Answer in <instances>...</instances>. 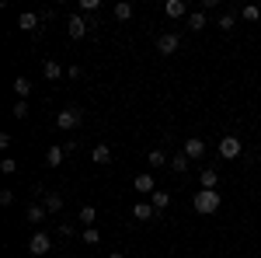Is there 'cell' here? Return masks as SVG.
<instances>
[{
	"label": "cell",
	"mask_w": 261,
	"mask_h": 258,
	"mask_svg": "<svg viewBox=\"0 0 261 258\" xmlns=\"http://www.w3.org/2000/svg\"><path fill=\"white\" fill-rule=\"evenodd\" d=\"M192 202H195V213H216L223 199L216 196V189H202V192L192 199Z\"/></svg>",
	"instance_id": "6da1fadb"
},
{
	"label": "cell",
	"mask_w": 261,
	"mask_h": 258,
	"mask_svg": "<svg viewBox=\"0 0 261 258\" xmlns=\"http://www.w3.org/2000/svg\"><path fill=\"white\" fill-rule=\"evenodd\" d=\"M81 122H84V112L77 108V105H70V108H63L60 115H56V126H60V129H77Z\"/></svg>",
	"instance_id": "7a4b0ae2"
},
{
	"label": "cell",
	"mask_w": 261,
	"mask_h": 258,
	"mask_svg": "<svg viewBox=\"0 0 261 258\" xmlns=\"http://www.w3.org/2000/svg\"><path fill=\"white\" fill-rule=\"evenodd\" d=\"M241 150H244V139H237V136H223L220 139V157L233 160V157H241Z\"/></svg>",
	"instance_id": "3957f363"
},
{
	"label": "cell",
	"mask_w": 261,
	"mask_h": 258,
	"mask_svg": "<svg viewBox=\"0 0 261 258\" xmlns=\"http://www.w3.org/2000/svg\"><path fill=\"white\" fill-rule=\"evenodd\" d=\"M178 45H181V39L174 35V32H164V35H157V53H161V56L178 53Z\"/></svg>",
	"instance_id": "277c9868"
},
{
	"label": "cell",
	"mask_w": 261,
	"mask_h": 258,
	"mask_svg": "<svg viewBox=\"0 0 261 258\" xmlns=\"http://www.w3.org/2000/svg\"><path fill=\"white\" fill-rule=\"evenodd\" d=\"M133 192H140V196H153V192H157V185H153V175H150V171L136 175V178H133Z\"/></svg>",
	"instance_id": "5b68a950"
},
{
	"label": "cell",
	"mask_w": 261,
	"mask_h": 258,
	"mask_svg": "<svg viewBox=\"0 0 261 258\" xmlns=\"http://www.w3.org/2000/svg\"><path fill=\"white\" fill-rule=\"evenodd\" d=\"M28 251H32V255H49V251H53V241H49V234H35V238L28 241Z\"/></svg>",
	"instance_id": "8992f818"
},
{
	"label": "cell",
	"mask_w": 261,
	"mask_h": 258,
	"mask_svg": "<svg viewBox=\"0 0 261 258\" xmlns=\"http://www.w3.org/2000/svg\"><path fill=\"white\" fill-rule=\"evenodd\" d=\"M87 28H91V21H84L81 14H73V18H70V25H66L70 39H84V35H87Z\"/></svg>",
	"instance_id": "52a82bcc"
},
{
	"label": "cell",
	"mask_w": 261,
	"mask_h": 258,
	"mask_svg": "<svg viewBox=\"0 0 261 258\" xmlns=\"http://www.w3.org/2000/svg\"><path fill=\"white\" fill-rule=\"evenodd\" d=\"M185 157L188 160L205 157V139H185Z\"/></svg>",
	"instance_id": "ba28073f"
},
{
	"label": "cell",
	"mask_w": 261,
	"mask_h": 258,
	"mask_svg": "<svg viewBox=\"0 0 261 258\" xmlns=\"http://www.w3.org/2000/svg\"><path fill=\"white\" fill-rule=\"evenodd\" d=\"M153 213H157V209H153L150 202H133V217L140 220V223H146V220H153Z\"/></svg>",
	"instance_id": "9c48e42d"
},
{
	"label": "cell",
	"mask_w": 261,
	"mask_h": 258,
	"mask_svg": "<svg viewBox=\"0 0 261 258\" xmlns=\"http://www.w3.org/2000/svg\"><path fill=\"white\" fill-rule=\"evenodd\" d=\"M164 14H167V18H181V14H188V4H185V0H167V4H164Z\"/></svg>",
	"instance_id": "30bf717a"
},
{
	"label": "cell",
	"mask_w": 261,
	"mask_h": 258,
	"mask_svg": "<svg viewBox=\"0 0 261 258\" xmlns=\"http://www.w3.org/2000/svg\"><path fill=\"white\" fill-rule=\"evenodd\" d=\"M42 206H45V213H60L63 209V196L60 192H49V196H42Z\"/></svg>",
	"instance_id": "8fae6325"
},
{
	"label": "cell",
	"mask_w": 261,
	"mask_h": 258,
	"mask_svg": "<svg viewBox=\"0 0 261 258\" xmlns=\"http://www.w3.org/2000/svg\"><path fill=\"white\" fill-rule=\"evenodd\" d=\"M39 18H42V14H32V11H24V14L18 18V28H21V32H35Z\"/></svg>",
	"instance_id": "7c38bea8"
},
{
	"label": "cell",
	"mask_w": 261,
	"mask_h": 258,
	"mask_svg": "<svg viewBox=\"0 0 261 258\" xmlns=\"http://www.w3.org/2000/svg\"><path fill=\"white\" fill-rule=\"evenodd\" d=\"M63 157H66V150H63V147H49V150H45V164H49V168H60Z\"/></svg>",
	"instance_id": "4fadbf2b"
},
{
	"label": "cell",
	"mask_w": 261,
	"mask_h": 258,
	"mask_svg": "<svg viewBox=\"0 0 261 258\" xmlns=\"http://www.w3.org/2000/svg\"><path fill=\"white\" fill-rule=\"evenodd\" d=\"M42 74H45V80H60L63 77V66L56 60H45V63H42Z\"/></svg>",
	"instance_id": "5bb4252c"
},
{
	"label": "cell",
	"mask_w": 261,
	"mask_h": 258,
	"mask_svg": "<svg viewBox=\"0 0 261 258\" xmlns=\"http://www.w3.org/2000/svg\"><path fill=\"white\" fill-rule=\"evenodd\" d=\"M150 206H153V209H157V213H161V209H167V206H171V196H167V192H164V189H157V192H153V196H150Z\"/></svg>",
	"instance_id": "9a60e30c"
},
{
	"label": "cell",
	"mask_w": 261,
	"mask_h": 258,
	"mask_svg": "<svg viewBox=\"0 0 261 258\" xmlns=\"http://www.w3.org/2000/svg\"><path fill=\"white\" fill-rule=\"evenodd\" d=\"M188 28H192V32H202V28H205V11H192V14H188Z\"/></svg>",
	"instance_id": "2e32d148"
},
{
	"label": "cell",
	"mask_w": 261,
	"mask_h": 258,
	"mask_svg": "<svg viewBox=\"0 0 261 258\" xmlns=\"http://www.w3.org/2000/svg\"><path fill=\"white\" fill-rule=\"evenodd\" d=\"M202 178V189H216V181H220V175H216V168H205L199 175Z\"/></svg>",
	"instance_id": "e0dca14e"
},
{
	"label": "cell",
	"mask_w": 261,
	"mask_h": 258,
	"mask_svg": "<svg viewBox=\"0 0 261 258\" xmlns=\"http://www.w3.org/2000/svg\"><path fill=\"white\" fill-rule=\"evenodd\" d=\"M28 91H32V80H28V77H18V80H14V95H18L21 101L28 98Z\"/></svg>",
	"instance_id": "ac0fdd59"
},
{
	"label": "cell",
	"mask_w": 261,
	"mask_h": 258,
	"mask_svg": "<svg viewBox=\"0 0 261 258\" xmlns=\"http://www.w3.org/2000/svg\"><path fill=\"white\" fill-rule=\"evenodd\" d=\"M91 157H94V164H112V150L101 143V147H94V154H91Z\"/></svg>",
	"instance_id": "d6986e66"
},
{
	"label": "cell",
	"mask_w": 261,
	"mask_h": 258,
	"mask_svg": "<svg viewBox=\"0 0 261 258\" xmlns=\"http://www.w3.org/2000/svg\"><path fill=\"white\" fill-rule=\"evenodd\" d=\"M115 18H119V21H129V18H133V4H129V0L115 4Z\"/></svg>",
	"instance_id": "ffe728a7"
},
{
	"label": "cell",
	"mask_w": 261,
	"mask_h": 258,
	"mask_svg": "<svg viewBox=\"0 0 261 258\" xmlns=\"http://www.w3.org/2000/svg\"><path fill=\"white\" fill-rule=\"evenodd\" d=\"M42 220H45V206H39V202L28 206V223H42Z\"/></svg>",
	"instance_id": "44dd1931"
},
{
	"label": "cell",
	"mask_w": 261,
	"mask_h": 258,
	"mask_svg": "<svg viewBox=\"0 0 261 258\" xmlns=\"http://www.w3.org/2000/svg\"><path fill=\"white\" fill-rule=\"evenodd\" d=\"M150 168H164V164H171V160H167V154H164V150H150Z\"/></svg>",
	"instance_id": "7402d4cb"
},
{
	"label": "cell",
	"mask_w": 261,
	"mask_h": 258,
	"mask_svg": "<svg viewBox=\"0 0 261 258\" xmlns=\"http://www.w3.org/2000/svg\"><path fill=\"white\" fill-rule=\"evenodd\" d=\"M171 171H188V157H185V154H178V157H171Z\"/></svg>",
	"instance_id": "603a6c76"
},
{
	"label": "cell",
	"mask_w": 261,
	"mask_h": 258,
	"mask_svg": "<svg viewBox=\"0 0 261 258\" xmlns=\"http://www.w3.org/2000/svg\"><path fill=\"white\" fill-rule=\"evenodd\" d=\"M11 112H14V119H28V101H21V98H18Z\"/></svg>",
	"instance_id": "cb8c5ba5"
},
{
	"label": "cell",
	"mask_w": 261,
	"mask_h": 258,
	"mask_svg": "<svg viewBox=\"0 0 261 258\" xmlns=\"http://www.w3.org/2000/svg\"><path fill=\"white\" fill-rule=\"evenodd\" d=\"M101 234H98V227H84V244H98Z\"/></svg>",
	"instance_id": "d4e9b609"
},
{
	"label": "cell",
	"mask_w": 261,
	"mask_h": 258,
	"mask_svg": "<svg viewBox=\"0 0 261 258\" xmlns=\"http://www.w3.org/2000/svg\"><path fill=\"white\" fill-rule=\"evenodd\" d=\"M94 217H98V209H94V206H84V209H81V223H87V227L94 223Z\"/></svg>",
	"instance_id": "484cf974"
},
{
	"label": "cell",
	"mask_w": 261,
	"mask_h": 258,
	"mask_svg": "<svg viewBox=\"0 0 261 258\" xmlns=\"http://www.w3.org/2000/svg\"><path fill=\"white\" fill-rule=\"evenodd\" d=\"M241 14H244V21H258V18H261V11L254 7V4H247V7H244Z\"/></svg>",
	"instance_id": "4316f807"
},
{
	"label": "cell",
	"mask_w": 261,
	"mask_h": 258,
	"mask_svg": "<svg viewBox=\"0 0 261 258\" xmlns=\"http://www.w3.org/2000/svg\"><path fill=\"white\" fill-rule=\"evenodd\" d=\"M0 171H4V175H14V171H18V164H14L11 157H4V160H0Z\"/></svg>",
	"instance_id": "83f0119b"
},
{
	"label": "cell",
	"mask_w": 261,
	"mask_h": 258,
	"mask_svg": "<svg viewBox=\"0 0 261 258\" xmlns=\"http://www.w3.org/2000/svg\"><path fill=\"white\" fill-rule=\"evenodd\" d=\"M233 21H237L233 14H223V18H220V28H223V32H233Z\"/></svg>",
	"instance_id": "f1b7e54d"
},
{
	"label": "cell",
	"mask_w": 261,
	"mask_h": 258,
	"mask_svg": "<svg viewBox=\"0 0 261 258\" xmlns=\"http://www.w3.org/2000/svg\"><path fill=\"white\" fill-rule=\"evenodd\" d=\"M11 202H14V192H11V189H4V192H0V206H11Z\"/></svg>",
	"instance_id": "f546056e"
},
{
	"label": "cell",
	"mask_w": 261,
	"mask_h": 258,
	"mask_svg": "<svg viewBox=\"0 0 261 258\" xmlns=\"http://www.w3.org/2000/svg\"><path fill=\"white\" fill-rule=\"evenodd\" d=\"M94 7H98V0H81V11H87V14H94Z\"/></svg>",
	"instance_id": "4dcf8cb0"
},
{
	"label": "cell",
	"mask_w": 261,
	"mask_h": 258,
	"mask_svg": "<svg viewBox=\"0 0 261 258\" xmlns=\"http://www.w3.org/2000/svg\"><path fill=\"white\" fill-rule=\"evenodd\" d=\"M60 234L63 238H73V223H60Z\"/></svg>",
	"instance_id": "1f68e13d"
},
{
	"label": "cell",
	"mask_w": 261,
	"mask_h": 258,
	"mask_svg": "<svg viewBox=\"0 0 261 258\" xmlns=\"http://www.w3.org/2000/svg\"><path fill=\"white\" fill-rule=\"evenodd\" d=\"M108 258H125V255H122V251H112V255H108Z\"/></svg>",
	"instance_id": "d6a6232c"
}]
</instances>
